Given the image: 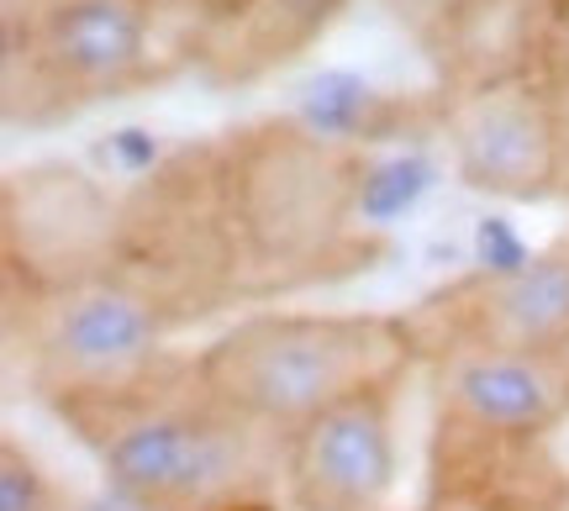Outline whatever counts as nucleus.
<instances>
[{
    "label": "nucleus",
    "instance_id": "1",
    "mask_svg": "<svg viewBox=\"0 0 569 511\" xmlns=\"http://www.w3.org/2000/svg\"><path fill=\"white\" fill-rule=\"evenodd\" d=\"M238 295L264 301L369 269L365 153L301 117H253L211 138Z\"/></svg>",
    "mask_w": 569,
    "mask_h": 511
},
{
    "label": "nucleus",
    "instance_id": "2",
    "mask_svg": "<svg viewBox=\"0 0 569 511\" xmlns=\"http://www.w3.org/2000/svg\"><path fill=\"white\" fill-rule=\"evenodd\" d=\"M69 428L127 511H264L280 495V438L217 401L196 369Z\"/></svg>",
    "mask_w": 569,
    "mask_h": 511
},
{
    "label": "nucleus",
    "instance_id": "3",
    "mask_svg": "<svg viewBox=\"0 0 569 511\" xmlns=\"http://www.w3.org/2000/svg\"><path fill=\"white\" fill-rule=\"evenodd\" d=\"M417 364V332L390 311H253L190 359L217 401L280 443L353 395L401 385Z\"/></svg>",
    "mask_w": 569,
    "mask_h": 511
},
{
    "label": "nucleus",
    "instance_id": "4",
    "mask_svg": "<svg viewBox=\"0 0 569 511\" xmlns=\"http://www.w3.org/2000/svg\"><path fill=\"white\" fill-rule=\"evenodd\" d=\"M180 322L122 269L80 285L27 295V385L63 422L80 411L132 401L169 374V338Z\"/></svg>",
    "mask_w": 569,
    "mask_h": 511
},
{
    "label": "nucleus",
    "instance_id": "5",
    "mask_svg": "<svg viewBox=\"0 0 569 511\" xmlns=\"http://www.w3.org/2000/svg\"><path fill=\"white\" fill-rule=\"evenodd\" d=\"M159 6L148 0H27L6 17V111L27 122L122 101L159 74Z\"/></svg>",
    "mask_w": 569,
    "mask_h": 511
},
{
    "label": "nucleus",
    "instance_id": "6",
    "mask_svg": "<svg viewBox=\"0 0 569 511\" xmlns=\"http://www.w3.org/2000/svg\"><path fill=\"white\" fill-rule=\"evenodd\" d=\"M117 269L148 295H159L180 328L243 301L211 143L169 153L148 180L122 196Z\"/></svg>",
    "mask_w": 569,
    "mask_h": 511
},
{
    "label": "nucleus",
    "instance_id": "7",
    "mask_svg": "<svg viewBox=\"0 0 569 511\" xmlns=\"http://www.w3.org/2000/svg\"><path fill=\"white\" fill-rule=\"evenodd\" d=\"M453 180L486 201H549L569 184V132L543 69L453 84L438 111Z\"/></svg>",
    "mask_w": 569,
    "mask_h": 511
},
{
    "label": "nucleus",
    "instance_id": "8",
    "mask_svg": "<svg viewBox=\"0 0 569 511\" xmlns=\"http://www.w3.org/2000/svg\"><path fill=\"white\" fill-rule=\"evenodd\" d=\"M422 369L432 428L448 443L532 449L569 422V348L448 343Z\"/></svg>",
    "mask_w": 569,
    "mask_h": 511
},
{
    "label": "nucleus",
    "instance_id": "9",
    "mask_svg": "<svg viewBox=\"0 0 569 511\" xmlns=\"http://www.w3.org/2000/svg\"><path fill=\"white\" fill-rule=\"evenodd\" d=\"M122 196H111L90 169L48 159L6 180V274L27 280V295L80 285L117 269Z\"/></svg>",
    "mask_w": 569,
    "mask_h": 511
},
{
    "label": "nucleus",
    "instance_id": "10",
    "mask_svg": "<svg viewBox=\"0 0 569 511\" xmlns=\"http://www.w3.org/2000/svg\"><path fill=\"white\" fill-rule=\"evenodd\" d=\"M401 385L353 395L280 443V495L290 511H390L401 491Z\"/></svg>",
    "mask_w": 569,
    "mask_h": 511
},
{
    "label": "nucleus",
    "instance_id": "11",
    "mask_svg": "<svg viewBox=\"0 0 569 511\" xmlns=\"http://www.w3.org/2000/svg\"><path fill=\"white\" fill-rule=\"evenodd\" d=\"M422 359L448 343L569 348V238L517 264L475 269L407 317Z\"/></svg>",
    "mask_w": 569,
    "mask_h": 511
},
{
    "label": "nucleus",
    "instance_id": "12",
    "mask_svg": "<svg viewBox=\"0 0 569 511\" xmlns=\"http://www.w3.org/2000/svg\"><path fill=\"white\" fill-rule=\"evenodd\" d=\"M348 0H196L184 59L211 84H253L290 69L343 21Z\"/></svg>",
    "mask_w": 569,
    "mask_h": 511
},
{
    "label": "nucleus",
    "instance_id": "13",
    "mask_svg": "<svg viewBox=\"0 0 569 511\" xmlns=\"http://www.w3.org/2000/svg\"><path fill=\"white\" fill-rule=\"evenodd\" d=\"M438 449H448V470L432 474L422 511H528V501H511L490 480L480 453L459 449V443H438Z\"/></svg>",
    "mask_w": 569,
    "mask_h": 511
},
{
    "label": "nucleus",
    "instance_id": "14",
    "mask_svg": "<svg viewBox=\"0 0 569 511\" xmlns=\"http://www.w3.org/2000/svg\"><path fill=\"white\" fill-rule=\"evenodd\" d=\"M0 511H74V495L21 438H0Z\"/></svg>",
    "mask_w": 569,
    "mask_h": 511
},
{
    "label": "nucleus",
    "instance_id": "15",
    "mask_svg": "<svg viewBox=\"0 0 569 511\" xmlns=\"http://www.w3.org/2000/svg\"><path fill=\"white\" fill-rule=\"evenodd\" d=\"M528 511H569V474H553L538 485V495L528 501Z\"/></svg>",
    "mask_w": 569,
    "mask_h": 511
},
{
    "label": "nucleus",
    "instance_id": "16",
    "mask_svg": "<svg viewBox=\"0 0 569 511\" xmlns=\"http://www.w3.org/2000/svg\"><path fill=\"white\" fill-rule=\"evenodd\" d=\"M549 84H553V96H559V111H565V132H569V63H559V69H553Z\"/></svg>",
    "mask_w": 569,
    "mask_h": 511
},
{
    "label": "nucleus",
    "instance_id": "17",
    "mask_svg": "<svg viewBox=\"0 0 569 511\" xmlns=\"http://www.w3.org/2000/svg\"><path fill=\"white\" fill-rule=\"evenodd\" d=\"M148 6H159V11H190L196 0H148Z\"/></svg>",
    "mask_w": 569,
    "mask_h": 511
}]
</instances>
